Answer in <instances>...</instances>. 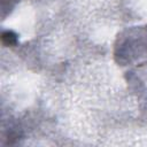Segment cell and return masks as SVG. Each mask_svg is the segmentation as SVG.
Here are the masks:
<instances>
[{
  "label": "cell",
  "mask_w": 147,
  "mask_h": 147,
  "mask_svg": "<svg viewBox=\"0 0 147 147\" xmlns=\"http://www.w3.org/2000/svg\"><path fill=\"white\" fill-rule=\"evenodd\" d=\"M2 40H3V42H6L8 45H14L16 42V36L13 32L6 31L2 33Z\"/></svg>",
  "instance_id": "1"
}]
</instances>
